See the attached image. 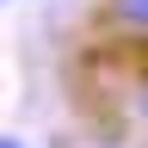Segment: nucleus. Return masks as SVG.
<instances>
[{"label": "nucleus", "instance_id": "f257e3e1", "mask_svg": "<svg viewBox=\"0 0 148 148\" xmlns=\"http://www.w3.org/2000/svg\"><path fill=\"white\" fill-rule=\"evenodd\" d=\"M92 12H99V25L111 37L148 49V0H92Z\"/></svg>", "mask_w": 148, "mask_h": 148}, {"label": "nucleus", "instance_id": "f03ea898", "mask_svg": "<svg viewBox=\"0 0 148 148\" xmlns=\"http://www.w3.org/2000/svg\"><path fill=\"white\" fill-rule=\"evenodd\" d=\"M123 117L136 123V130H148V62L130 74V86H123Z\"/></svg>", "mask_w": 148, "mask_h": 148}, {"label": "nucleus", "instance_id": "7ed1b4c3", "mask_svg": "<svg viewBox=\"0 0 148 148\" xmlns=\"http://www.w3.org/2000/svg\"><path fill=\"white\" fill-rule=\"evenodd\" d=\"M0 148H25V142H18V136H0Z\"/></svg>", "mask_w": 148, "mask_h": 148}]
</instances>
